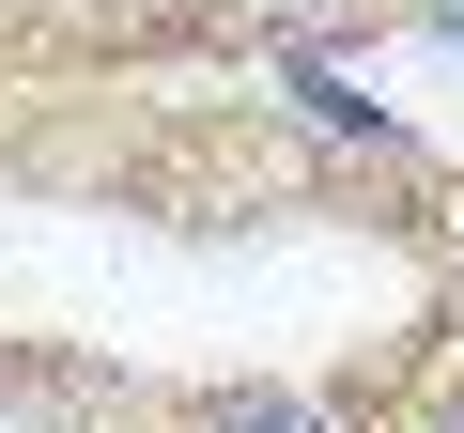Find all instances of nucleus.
Listing matches in <instances>:
<instances>
[{"label": "nucleus", "instance_id": "nucleus-1", "mask_svg": "<svg viewBox=\"0 0 464 433\" xmlns=\"http://www.w3.org/2000/svg\"><path fill=\"white\" fill-rule=\"evenodd\" d=\"M201 16H217V32H295V47H310V32L356 16V0H201Z\"/></svg>", "mask_w": 464, "mask_h": 433}, {"label": "nucleus", "instance_id": "nucleus-2", "mask_svg": "<svg viewBox=\"0 0 464 433\" xmlns=\"http://www.w3.org/2000/svg\"><path fill=\"white\" fill-rule=\"evenodd\" d=\"M201 433H325V402H217Z\"/></svg>", "mask_w": 464, "mask_h": 433}]
</instances>
